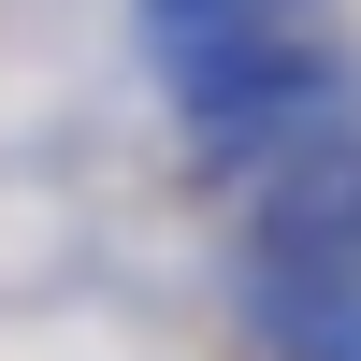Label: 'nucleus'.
<instances>
[{"label": "nucleus", "mask_w": 361, "mask_h": 361, "mask_svg": "<svg viewBox=\"0 0 361 361\" xmlns=\"http://www.w3.org/2000/svg\"><path fill=\"white\" fill-rule=\"evenodd\" d=\"M318 0H130L145 58L159 73H188V58H231V44H275V29H304Z\"/></svg>", "instance_id": "obj_3"}, {"label": "nucleus", "mask_w": 361, "mask_h": 361, "mask_svg": "<svg viewBox=\"0 0 361 361\" xmlns=\"http://www.w3.org/2000/svg\"><path fill=\"white\" fill-rule=\"evenodd\" d=\"M246 318L289 361H361V289H304V275H246Z\"/></svg>", "instance_id": "obj_4"}, {"label": "nucleus", "mask_w": 361, "mask_h": 361, "mask_svg": "<svg viewBox=\"0 0 361 361\" xmlns=\"http://www.w3.org/2000/svg\"><path fill=\"white\" fill-rule=\"evenodd\" d=\"M347 102H361L347 58L304 44V29L173 73V130H188V159H217V173H275V159H304V145H347V130H361Z\"/></svg>", "instance_id": "obj_1"}, {"label": "nucleus", "mask_w": 361, "mask_h": 361, "mask_svg": "<svg viewBox=\"0 0 361 361\" xmlns=\"http://www.w3.org/2000/svg\"><path fill=\"white\" fill-rule=\"evenodd\" d=\"M246 275H304V289H361V130L304 145V159L260 173L246 217Z\"/></svg>", "instance_id": "obj_2"}]
</instances>
